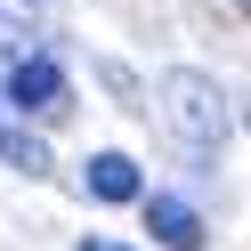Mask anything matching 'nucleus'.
<instances>
[{
  "mask_svg": "<svg viewBox=\"0 0 251 251\" xmlns=\"http://www.w3.org/2000/svg\"><path fill=\"white\" fill-rule=\"evenodd\" d=\"M81 251H130V243H81Z\"/></svg>",
  "mask_w": 251,
  "mask_h": 251,
  "instance_id": "obj_7",
  "label": "nucleus"
},
{
  "mask_svg": "<svg viewBox=\"0 0 251 251\" xmlns=\"http://www.w3.org/2000/svg\"><path fill=\"white\" fill-rule=\"evenodd\" d=\"M162 114H170V130L186 138V146H219L227 138V98H219V81L211 73H162Z\"/></svg>",
  "mask_w": 251,
  "mask_h": 251,
  "instance_id": "obj_1",
  "label": "nucleus"
},
{
  "mask_svg": "<svg viewBox=\"0 0 251 251\" xmlns=\"http://www.w3.org/2000/svg\"><path fill=\"white\" fill-rule=\"evenodd\" d=\"M0 154H8V162H17V170H41V162H49V154H41L33 138H17V130H8V122H0Z\"/></svg>",
  "mask_w": 251,
  "mask_h": 251,
  "instance_id": "obj_5",
  "label": "nucleus"
},
{
  "mask_svg": "<svg viewBox=\"0 0 251 251\" xmlns=\"http://www.w3.org/2000/svg\"><path fill=\"white\" fill-rule=\"evenodd\" d=\"M146 227H154V243H170V251H202V211L178 202V195H154L146 202Z\"/></svg>",
  "mask_w": 251,
  "mask_h": 251,
  "instance_id": "obj_3",
  "label": "nucleus"
},
{
  "mask_svg": "<svg viewBox=\"0 0 251 251\" xmlns=\"http://www.w3.org/2000/svg\"><path fill=\"white\" fill-rule=\"evenodd\" d=\"M0 8H8V17H33L41 33H49V25H57V0H0Z\"/></svg>",
  "mask_w": 251,
  "mask_h": 251,
  "instance_id": "obj_6",
  "label": "nucleus"
},
{
  "mask_svg": "<svg viewBox=\"0 0 251 251\" xmlns=\"http://www.w3.org/2000/svg\"><path fill=\"white\" fill-rule=\"evenodd\" d=\"M81 186H89V202H138V162L130 154H89Z\"/></svg>",
  "mask_w": 251,
  "mask_h": 251,
  "instance_id": "obj_4",
  "label": "nucleus"
},
{
  "mask_svg": "<svg viewBox=\"0 0 251 251\" xmlns=\"http://www.w3.org/2000/svg\"><path fill=\"white\" fill-rule=\"evenodd\" d=\"M8 105H17V114H57V105H65V73H57L49 57H17V65H8Z\"/></svg>",
  "mask_w": 251,
  "mask_h": 251,
  "instance_id": "obj_2",
  "label": "nucleus"
}]
</instances>
